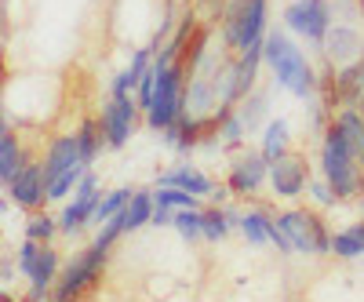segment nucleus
Returning <instances> with one entry per match:
<instances>
[{"label":"nucleus","instance_id":"obj_1","mask_svg":"<svg viewBox=\"0 0 364 302\" xmlns=\"http://www.w3.org/2000/svg\"><path fill=\"white\" fill-rule=\"evenodd\" d=\"M266 66L273 73V84L284 87L288 95L302 99V102H317L321 95V73L314 70V63L284 29H269L266 33Z\"/></svg>","mask_w":364,"mask_h":302},{"label":"nucleus","instance_id":"obj_2","mask_svg":"<svg viewBox=\"0 0 364 302\" xmlns=\"http://www.w3.org/2000/svg\"><path fill=\"white\" fill-rule=\"evenodd\" d=\"M321 175L339 193V200H357L364 193V164L350 149L343 128L336 124V117L321 128Z\"/></svg>","mask_w":364,"mask_h":302},{"label":"nucleus","instance_id":"obj_3","mask_svg":"<svg viewBox=\"0 0 364 302\" xmlns=\"http://www.w3.org/2000/svg\"><path fill=\"white\" fill-rule=\"evenodd\" d=\"M269 33V0H226L219 18V44L233 55L262 44Z\"/></svg>","mask_w":364,"mask_h":302},{"label":"nucleus","instance_id":"obj_4","mask_svg":"<svg viewBox=\"0 0 364 302\" xmlns=\"http://www.w3.org/2000/svg\"><path fill=\"white\" fill-rule=\"evenodd\" d=\"M186 80H190L186 58H175V63H168V66H157V92H154L149 109L142 113L149 131H161L164 135L175 120L186 113Z\"/></svg>","mask_w":364,"mask_h":302},{"label":"nucleus","instance_id":"obj_5","mask_svg":"<svg viewBox=\"0 0 364 302\" xmlns=\"http://www.w3.org/2000/svg\"><path fill=\"white\" fill-rule=\"evenodd\" d=\"M113 248H102L91 240L87 248H80L77 255H70V262L63 266V274L55 281V302H70V298H80L91 284H99L102 274H106V262H109Z\"/></svg>","mask_w":364,"mask_h":302},{"label":"nucleus","instance_id":"obj_6","mask_svg":"<svg viewBox=\"0 0 364 302\" xmlns=\"http://www.w3.org/2000/svg\"><path fill=\"white\" fill-rule=\"evenodd\" d=\"M277 226L288 233L295 255H331V230L328 222L317 215V211H306V207H288V211H277Z\"/></svg>","mask_w":364,"mask_h":302},{"label":"nucleus","instance_id":"obj_7","mask_svg":"<svg viewBox=\"0 0 364 302\" xmlns=\"http://www.w3.org/2000/svg\"><path fill=\"white\" fill-rule=\"evenodd\" d=\"M281 18L284 29H291L299 41H306L310 48L321 51L328 41V29L336 26V8H331V0H291Z\"/></svg>","mask_w":364,"mask_h":302},{"label":"nucleus","instance_id":"obj_8","mask_svg":"<svg viewBox=\"0 0 364 302\" xmlns=\"http://www.w3.org/2000/svg\"><path fill=\"white\" fill-rule=\"evenodd\" d=\"M139 117H142V106L135 99V92H109L106 102H102V131H106V142L109 149H124L139 128Z\"/></svg>","mask_w":364,"mask_h":302},{"label":"nucleus","instance_id":"obj_9","mask_svg":"<svg viewBox=\"0 0 364 302\" xmlns=\"http://www.w3.org/2000/svg\"><path fill=\"white\" fill-rule=\"evenodd\" d=\"M269 157L262 149H240V153L230 161V171H226V186L233 190L237 200H252L259 197V190L269 183Z\"/></svg>","mask_w":364,"mask_h":302},{"label":"nucleus","instance_id":"obj_10","mask_svg":"<svg viewBox=\"0 0 364 302\" xmlns=\"http://www.w3.org/2000/svg\"><path fill=\"white\" fill-rule=\"evenodd\" d=\"M99 197H102V190H99V175L87 168V175L80 178L77 193L63 204V211H58V226H63V233L73 237V233H80V230H87V226H95Z\"/></svg>","mask_w":364,"mask_h":302},{"label":"nucleus","instance_id":"obj_11","mask_svg":"<svg viewBox=\"0 0 364 302\" xmlns=\"http://www.w3.org/2000/svg\"><path fill=\"white\" fill-rule=\"evenodd\" d=\"M310 178H314V171L302 153H284L269 164V190L281 200H299L310 190Z\"/></svg>","mask_w":364,"mask_h":302},{"label":"nucleus","instance_id":"obj_12","mask_svg":"<svg viewBox=\"0 0 364 302\" xmlns=\"http://www.w3.org/2000/svg\"><path fill=\"white\" fill-rule=\"evenodd\" d=\"M4 193L22 211H37V207L51 204L48 200V168H44V161H29L11 183H4Z\"/></svg>","mask_w":364,"mask_h":302},{"label":"nucleus","instance_id":"obj_13","mask_svg":"<svg viewBox=\"0 0 364 302\" xmlns=\"http://www.w3.org/2000/svg\"><path fill=\"white\" fill-rule=\"evenodd\" d=\"M324 63H331V66H350V63H357L360 58V51H364V37L357 33V26L353 22H336L328 29V41H324Z\"/></svg>","mask_w":364,"mask_h":302},{"label":"nucleus","instance_id":"obj_14","mask_svg":"<svg viewBox=\"0 0 364 302\" xmlns=\"http://www.w3.org/2000/svg\"><path fill=\"white\" fill-rule=\"evenodd\" d=\"M63 274V259H58L55 244H41V255L29 269V298L33 302H44V298H55V281Z\"/></svg>","mask_w":364,"mask_h":302},{"label":"nucleus","instance_id":"obj_15","mask_svg":"<svg viewBox=\"0 0 364 302\" xmlns=\"http://www.w3.org/2000/svg\"><path fill=\"white\" fill-rule=\"evenodd\" d=\"M204 139H211V124H208V120H200V117H190V113H182L175 124L164 131V142L175 149V153H182V157L193 153Z\"/></svg>","mask_w":364,"mask_h":302},{"label":"nucleus","instance_id":"obj_16","mask_svg":"<svg viewBox=\"0 0 364 302\" xmlns=\"http://www.w3.org/2000/svg\"><path fill=\"white\" fill-rule=\"evenodd\" d=\"M33 161L26 153V146L18 139V131L11 128V117H4V128H0V183H11V178Z\"/></svg>","mask_w":364,"mask_h":302},{"label":"nucleus","instance_id":"obj_17","mask_svg":"<svg viewBox=\"0 0 364 302\" xmlns=\"http://www.w3.org/2000/svg\"><path fill=\"white\" fill-rule=\"evenodd\" d=\"M73 164H84L80 161V142H77V131L70 135H55L44 149V168H48V183L58 178L63 171H70Z\"/></svg>","mask_w":364,"mask_h":302},{"label":"nucleus","instance_id":"obj_18","mask_svg":"<svg viewBox=\"0 0 364 302\" xmlns=\"http://www.w3.org/2000/svg\"><path fill=\"white\" fill-rule=\"evenodd\" d=\"M157 186H182V190H193L200 197H211L219 183H211V178L193 164H175L168 171H157Z\"/></svg>","mask_w":364,"mask_h":302},{"label":"nucleus","instance_id":"obj_19","mask_svg":"<svg viewBox=\"0 0 364 302\" xmlns=\"http://www.w3.org/2000/svg\"><path fill=\"white\" fill-rule=\"evenodd\" d=\"M273 222H277V215H269V207H262V204L245 207V215H240V233H245L248 248H266L269 244Z\"/></svg>","mask_w":364,"mask_h":302},{"label":"nucleus","instance_id":"obj_20","mask_svg":"<svg viewBox=\"0 0 364 302\" xmlns=\"http://www.w3.org/2000/svg\"><path fill=\"white\" fill-rule=\"evenodd\" d=\"M77 142H80V161L91 168V164L99 161L102 149H109L106 131H102V120L99 117H84L80 124H77Z\"/></svg>","mask_w":364,"mask_h":302},{"label":"nucleus","instance_id":"obj_21","mask_svg":"<svg viewBox=\"0 0 364 302\" xmlns=\"http://www.w3.org/2000/svg\"><path fill=\"white\" fill-rule=\"evenodd\" d=\"M149 63H154V48H135L132 51V63L113 77L109 92H135V87L142 84V73L149 70Z\"/></svg>","mask_w":364,"mask_h":302},{"label":"nucleus","instance_id":"obj_22","mask_svg":"<svg viewBox=\"0 0 364 302\" xmlns=\"http://www.w3.org/2000/svg\"><path fill=\"white\" fill-rule=\"evenodd\" d=\"M331 117H336V124L343 128V135H346L350 149L357 153V161L364 164V113H360V106H343Z\"/></svg>","mask_w":364,"mask_h":302},{"label":"nucleus","instance_id":"obj_23","mask_svg":"<svg viewBox=\"0 0 364 302\" xmlns=\"http://www.w3.org/2000/svg\"><path fill=\"white\" fill-rule=\"evenodd\" d=\"M120 215H124L128 237L139 233V230H146L149 222H154V190H135V197L128 200V207L120 211Z\"/></svg>","mask_w":364,"mask_h":302},{"label":"nucleus","instance_id":"obj_24","mask_svg":"<svg viewBox=\"0 0 364 302\" xmlns=\"http://www.w3.org/2000/svg\"><path fill=\"white\" fill-rule=\"evenodd\" d=\"M262 153L269 161H277L284 153H291V131H288V120L277 117V120H266V128H262Z\"/></svg>","mask_w":364,"mask_h":302},{"label":"nucleus","instance_id":"obj_25","mask_svg":"<svg viewBox=\"0 0 364 302\" xmlns=\"http://www.w3.org/2000/svg\"><path fill=\"white\" fill-rule=\"evenodd\" d=\"M22 233L33 237V240H41V244H51L55 233H63V226H58V215H51L48 207H37V211H29V215H26Z\"/></svg>","mask_w":364,"mask_h":302},{"label":"nucleus","instance_id":"obj_26","mask_svg":"<svg viewBox=\"0 0 364 302\" xmlns=\"http://www.w3.org/2000/svg\"><path fill=\"white\" fill-rule=\"evenodd\" d=\"M171 226H175V233L186 240L190 248L200 244V240H204V207H178Z\"/></svg>","mask_w":364,"mask_h":302},{"label":"nucleus","instance_id":"obj_27","mask_svg":"<svg viewBox=\"0 0 364 302\" xmlns=\"http://www.w3.org/2000/svg\"><path fill=\"white\" fill-rule=\"evenodd\" d=\"M135 197V190L132 186H117V190H106L102 197H99V207H95V226H102L106 219H113V215H120V211L128 207V200Z\"/></svg>","mask_w":364,"mask_h":302},{"label":"nucleus","instance_id":"obj_28","mask_svg":"<svg viewBox=\"0 0 364 302\" xmlns=\"http://www.w3.org/2000/svg\"><path fill=\"white\" fill-rule=\"evenodd\" d=\"M230 230H233V226H230V219H226V207L211 200V204L204 207V240H208V244H223Z\"/></svg>","mask_w":364,"mask_h":302},{"label":"nucleus","instance_id":"obj_29","mask_svg":"<svg viewBox=\"0 0 364 302\" xmlns=\"http://www.w3.org/2000/svg\"><path fill=\"white\" fill-rule=\"evenodd\" d=\"M248 135H252V131H248V124H245V117H240L237 109H230L226 120L219 124V146H223V149H240Z\"/></svg>","mask_w":364,"mask_h":302},{"label":"nucleus","instance_id":"obj_30","mask_svg":"<svg viewBox=\"0 0 364 302\" xmlns=\"http://www.w3.org/2000/svg\"><path fill=\"white\" fill-rule=\"evenodd\" d=\"M266 109H269V102H266V95L259 92V87H255L252 95H245V99L237 102V113L245 117L248 131H259V128H266V124H262V120H266Z\"/></svg>","mask_w":364,"mask_h":302},{"label":"nucleus","instance_id":"obj_31","mask_svg":"<svg viewBox=\"0 0 364 302\" xmlns=\"http://www.w3.org/2000/svg\"><path fill=\"white\" fill-rule=\"evenodd\" d=\"M154 200H157V204H168V207H175V211H178V207H204V204H200V200H204L200 193L182 190V186H157V190H154Z\"/></svg>","mask_w":364,"mask_h":302},{"label":"nucleus","instance_id":"obj_32","mask_svg":"<svg viewBox=\"0 0 364 302\" xmlns=\"http://www.w3.org/2000/svg\"><path fill=\"white\" fill-rule=\"evenodd\" d=\"M331 255L336 259H364V237L350 226V230H343V233H336L331 237Z\"/></svg>","mask_w":364,"mask_h":302},{"label":"nucleus","instance_id":"obj_33","mask_svg":"<svg viewBox=\"0 0 364 302\" xmlns=\"http://www.w3.org/2000/svg\"><path fill=\"white\" fill-rule=\"evenodd\" d=\"M306 197L317 204V207H336L339 204V193L331 190V183L321 175V178H310V190H306Z\"/></svg>","mask_w":364,"mask_h":302},{"label":"nucleus","instance_id":"obj_34","mask_svg":"<svg viewBox=\"0 0 364 302\" xmlns=\"http://www.w3.org/2000/svg\"><path fill=\"white\" fill-rule=\"evenodd\" d=\"M37 255H41V240H33V237H26L22 244H18V274L22 277H29V269H33V262H37Z\"/></svg>","mask_w":364,"mask_h":302},{"label":"nucleus","instance_id":"obj_35","mask_svg":"<svg viewBox=\"0 0 364 302\" xmlns=\"http://www.w3.org/2000/svg\"><path fill=\"white\" fill-rule=\"evenodd\" d=\"M331 8H336V18H339V22H353V26H357V18L364 15L360 0H331Z\"/></svg>","mask_w":364,"mask_h":302},{"label":"nucleus","instance_id":"obj_36","mask_svg":"<svg viewBox=\"0 0 364 302\" xmlns=\"http://www.w3.org/2000/svg\"><path fill=\"white\" fill-rule=\"evenodd\" d=\"M15 269H18V262L11 266V259H4V266H0V274H4V284H8L11 277H15Z\"/></svg>","mask_w":364,"mask_h":302},{"label":"nucleus","instance_id":"obj_37","mask_svg":"<svg viewBox=\"0 0 364 302\" xmlns=\"http://www.w3.org/2000/svg\"><path fill=\"white\" fill-rule=\"evenodd\" d=\"M357 207H360V215H364V193H360V197H357Z\"/></svg>","mask_w":364,"mask_h":302},{"label":"nucleus","instance_id":"obj_38","mask_svg":"<svg viewBox=\"0 0 364 302\" xmlns=\"http://www.w3.org/2000/svg\"><path fill=\"white\" fill-rule=\"evenodd\" d=\"M357 106H360V113H364V99H360V102H357Z\"/></svg>","mask_w":364,"mask_h":302},{"label":"nucleus","instance_id":"obj_39","mask_svg":"<svg viewBox=\"0 0 364 302\" xmlns=\"http://www.w3.org/2000/svg\"><path fill=\"white\" fill-rule=\"evenodd\" d=\"M360 8H364V0H360Z\"/></svg>","mask_w":364,"mask_h":302}]
</instances>
